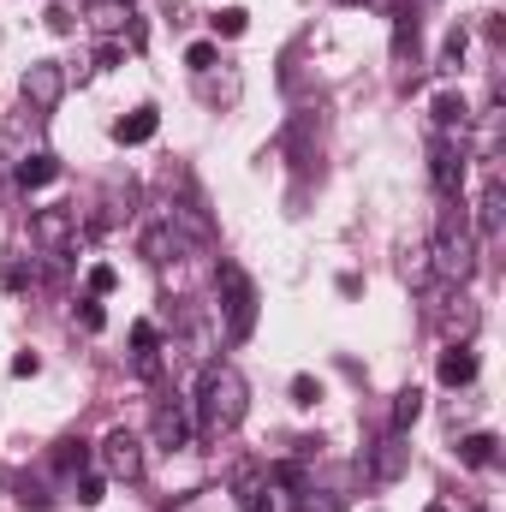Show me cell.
Masks as SVG:
<instances>
[{
    "mask_svg": "<svg viewBox=\"0 0 506 512\" xmlns=\"http://www.w3.org/2000/svg\"><path fill=\"white\" fill-rule=\"evenodd\" d=\"M155 441H161L167 453H179V447L191 441V423H185L179 405H155Z\"/></svg>",
    "mask_w": 506,
    "mask_h": 512,
    "instance_id": "cell-8",
    "label": "cell"
},
{
    "mask_svg": "<svg viewBox=\"0 0 506 512\" xmlns=\"http://www.w3.org/2000/svg\"><path fill=\"white\" fill-rule=\"evenodd\" d=\"M465 42H471V36H465V30H453V36H447V48H441V66H459V60H465Z\"/></svg>",
    "mask_w": 506,
    "mask_h": 512,
    "instance_id": "cell-24",
    "label": "cell"
},
{
    "mask_svg": "<svg viewBox=\"0 0 506 512\" xmlns=\"http://www.w3.org/2000/svg\"><path fill=\"white\" fill-rule=\"evenodd\" d=\"M96 453H102V477H114V483H137L143 477V441L131 429H108Z\"/></svg>",
    "mask_w": 506,
    "mask_h": 512,
    "instance_id": "cell-4",
    "label": "cell"
},
{
    "mask_svg": "<svg viewBox=\"0 0 506 512\" xmlns=\"http://www.w3.org/2000/svg\"><path fill=\"white\" fill-rule=\"evenodd\" d=\"M185 66H191V72H209V66H215V42H191V48H185Z\"/></svg>",
    "mask_w": 506,
    "mask_h": 512,
    "instance_id": "cell-21",
    "label": "cell"
},
{
    "mask_svg": "<svg viewBox=\"0 0 506 512\" xmlns=\"http://www.w3.org/2000/svg\"><path fill=\"white\" fill-rule=\"evenodd\" d=\"M292 399H298V405H316V399H322V387L310 382V376H292Z\"/></svg>",
    "mask_w": 506,
    "mask_h": 512,
    "instance_id": "cell-25",
    "label": "cell"
},
{
    "mask_svg": "<svg viewBox=\"0 0 506 512\" xmlns=\"http://www.w3.org/2000/svg\"><path fill=\"white\" fill-rule=\"evenodd\" d=\"M221 310H227V340H251L256 328V286L239 262H221Z\"/></svg>",
    "mask_w": 506,
    "mask_h": 512,
    "instance_id": "cell-3",
    "label": "cell"
},
{
    "mask_svg": "<svg viewBox=\"0 0 506 512\" xmlns=\"http://www.w3.org/2000/svg\"><path fill=\"white\" fill-rule=\"evenodd\" d=\"M60 465H66V471H84V465H90V453H84V441H72V447L60 453Z\"/></svg>",
    "mask_w": 506,
    "mask_h": 512,
    "instance_id": "cell-26",
    "label": "cell"
},
{
    "mask_svg": "<svg viewBox=\"0 0 506 512\" xmlns=\"http://www.w3.org/2000/svg\"><path fill=\"white\" fill-rule=\"evenodd\" d=\"M245 405H251V387H245V376L233 364H209L203 370V382H197V423L209 435L239 429L245 423Z\"/></svg>",
    "mask_w": 506,
    "mask_h": 512,
    "instance_id": "cell-1",
    "label": "cell"
},
{
    "mask_svg": "<svg viewBox=\"0 0 506 512\" xmlns=\"http://www.w3.org/2000/svg\"><path fill=\"white\" fill-rule=\"evenodd\" d=\"M405 459H411L405 435H387V441L376 447V459H370V477H376V483H393V477L405 471Z\"/></svg>",
    "mask_w": 506,
    "mask_h": 512,
    "instance_id": "cell-9",
    "label": "cell"
},
{
    "mask_svg": "<svg viewBox=\"0 0 506 512\" xmlns=\"http://www.w3.org/2000/svg\"><path fill=\"white\" fill-rule=\"evenodd\" d=\"M441 382L447 387L477 382V352H471V346H447V352H441Z\"/></svg>",
    "mask_w": 506,
    "mask_h": 512,
    "instance_id": "cell-10",
    "label": "cell"
},
{
    "mask_svg": "<svg viewBox=\"0 0 506 512\" xmlns=\"http://www.w3.org/2000/svg\"><path fill=\"white\" fill-rule=\"evenodd\" d=\"M417 417H423V387H405V393L393 399V435H405Z\"/></svg>",
    "mask_w": 506,
    "mask_h": 512,
    "instance_id": "cell-15",
    "label": "cell"
},
{
    "mask_svg": "<svg viewBox=\"0 0 506 512\" xmlns=\"http://www.w3.org/2000/svg\"><path fill=\"white\" fill-rule=\"evenodd\" d=\"M501 203H506V191H501V173H489V185H483V203H477V227L495 239L501 233Z\"/></svg>",
    "mask_w": 506,
    "mask_h": 512,
    "instance_id": "cell-11",
    "label": "cell"
},
{
    "mask_svg": "<svg viewBox=\"0 0 506 512\" xmlns=\"http://www.w3.org/2000/svg\"><path fill=\"white\" fill-rule=\"evenodd\" d=\"M429 179H435L441 197H459V191H465V149L447 143V137H435V149H429Z\"/></svg>",
    "mask_w": 506,
    "mask_h": 512,
    "instance_id": "cell-6",
    "label": "cell"
},
{
    "mask_svg": "<svg viewBox=\"0 0 506 512\" xmlns=\"http://www.w3.org/2000/svg\"><path fill=\"white\" fill-rule=\"evenodd\" d=\"M18 96L30 102V114H54L60 96H66V72H60L54 60H36V66L18 78Z\"/></svg>",
    "mask_w": 506,
    "mask_h": 512,
    "instance_id": "cell-5",
    "label": "cell"
},
{
    "mask_svg": "<svg viewBox=\"0 0 506 512\" xmlns=\"http://www.w3.org/2000/svg\"><path fill=\"white\" fill-rule=\"evenodd\" d=\"M465 120H471V114H465V96H453V90L435 96V126L441 131H465Z\"/></svg>",
    "mask_w": 506,
    "mask_h": 512,
    "instance_id": "cell-16",
    "label": "cell"
},
{
    "mask_svg": "<svg viewBox=\"0 0 506 512\" xmlns=\"http://www.w3.org/2000/svg\"><path fill=\"white\" fill-rule=\"evenodd\" d=\"M48 179H60V161H54V155H24L18 185H24V191H36V185H48Z\"/></svg>",
    "mask_w": 506,
    "mask_h": 512,
    "instance_id": "cell-13",
    "label": "cell"
},
{
    "mask_svg": "<svg viewBox=\"0 0 506 512\" xmlns=\"http://www.w3.org/2000/svg\"><path fill=\"white\" fill-rule=\"evenodd\" d=\"M429 268H435L447 286H465V280L477 274V233H471V221H465V215H447V221L435 227Z\"/></svg>",
    "mask_w": 506,
    "mask_h": 512,
    "instance_id": "cell-2",
    "label": "cell"
},
{
    "mask_svg": "<svg viewBox=\"0 0 506 512\" xmlns=\"http://www.w3.org/2000/svg\"><path fill=\"white\" fill-rule=\"evenodd\" d=\"M36 370H42V358H36V352H18V358H12V376H36Z\"/></svg>",
    "mask_w": 506,
    "mask_h": 512,
    "instance_id": "cell-27",
    "label": "cell"
},
{
    "mask_svg": "<svg viewBox=\"0 0 506 512\" xmlns=\"http://www.w3.org/2000/svg\"><path fill=\"white\" fill-rule=\"evenodd\" d=\"M131 358H137V376H155V328L149 322L131 328Z\"/></svg>",
    "mask_w": 506,
    "mask_h": 512,
    "instance_id": "cell-14",
    "label": "cell"
},
{
    "mask_svg": "<svg viewBox=\"0 0 506 512\" xmlns=\"http://www.w3.org/2000/svg\"><path fill=\"white\" fill-rule=\"evenodd\" d=\"M429 512H447V507H429Z\"/></svg>",
    "mask_w": 506,
    "mask_h": 512,
    "instance_id": "cell-28",
    "label": "cell"
},
{
    "mask_svg": "<svg viewBox=\"0 0 506 512\" xmlns=\"http://www.w3.org/2000/svg\"><path fill=\"white\" fill-rule=\"evenodd\" d=\"M239 501H245V512H268V489H262V483H256L251 471H245V477H239Z\"/></svg>",
    "mask_w": 506,
    "mask_h": 512,
    "instance_id": "cell-18",
    "label": "cell"
},
{
    "mask_svg": "<svg viewBox=\"0 0 506 512\" xmlns=\"http://www.w3.org/2000/svg\"><path fill=\"white\" fill-rule=\"evenodd\" d=\"M245 24H251V12H245V6H227V12L215 18V30H221V36H245Z\"/></svg>",
    "mask_w": 506,
    "mask_h": 512,
    "instance_id": "cell-19",
    "label": "cell"
},
{
    "mask_svg": "<svg viewBox=\"0 0 506 512\" xmlns=\"http://www.w3.org/2000/svg\"><path fill=\"white\" fill-rule=\"evenodd\" d=\"M102 495H108V477H102V471H90V477H78V501H84V507H96Z\"/></svg>",
    "mask_w": 506,
    "mask_h": 512,
    "instance_id": "cell-20",
    "label": "cell"
},
{
    "mask_svg": "<svg viewBox=\"0 0 506 512\" xmlns=\"http://www.w3.org/2000/svg\"><path fill=\"white\" fill-rule=\"evenodd\" d=\"M298 512H340V501H334V495H316V489H304V495H298Z\"/></svg>",
    "mask_w": 506,
    "mask_h": 512,
    "instance_id": "cell-23",
    "label": "cell"
},
{
    "mask_svg": "<svg viewBox=\"0 0 506 512\" xmlns=\"http://www.w3.org/2000/svg\"><path fill=\"white\" fill-rule=\"evenodd\" d=\"M459 453H465V465H495V435H471Z\"/></svg>",
    "mask_w": 506,
    "mask_h": 512,
    "instance_id": "cell-17",
    "label": "cell"
},
{
    "mask_svg": "<svg viewBox=\"0 0 506 512\" xmlns=\"http://www.w3.org/2000/svg\"><path fill=\"white\" fill-rule=\"evenodd\" d=\"M30 239H36L42 251H66V245L78 239V215H72V209H36V215H30Z\"/></svg>",
    "mask_w": 506,
    "mask_h": 512,
    "instance_id": "cell-7",
    "label": "cell"
},
{
    "mask_svg": "<svg viewBox=\"0 0 506 512\" xmlns=\"http://www.w3.org/2000/svg\"><path fill=\"white\" fill-rule=\"evenodd\" d=\"M114 286H120V274H114L108 262H96V268H90V292H96V298H108Z\"/></svg>",
    "mask_w": 506,
    "mask_h": 512,
    "instance_id": "cell-22",
    "label": "cell"
},
{
    "mask_svg": "<svg viewBox=\"0 0 506 512\" xmlns=\"http://www.w3.org/2000/svg\"><path fill=\"white\" fill-rule=\"evenodd\" d=\"M155 126H161V120H155V108H137V114H126V120L114 126V137H120V143H149Z\"/></svg>",
    "mask_w": 506,
    "mask_h": 512,
    "instance_id": "cell-12",
    "label": "cell"
}]
</instances>
